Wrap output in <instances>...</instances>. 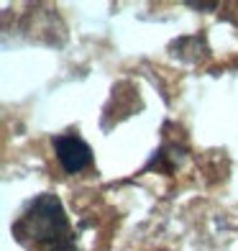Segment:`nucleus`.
<instances>
[{
	"mask_svg": "<svg viewBox=\"0 0 238 251\" xmlns=\"http://www.w3.org/2000/svg\"><path fill=\"white\" fill-rule=\"evenodd\" d=\"M54 151H56V159L59 164L64 167L67 175H77L82 172L85 167L93 164V149L79 139V136H56L54 139Z\"/></svg>",
	"mask_w": 238,
	"mask_h": 251,
	"instance_id": "nucleus-2",
	"label": "nucleus"
},
{
	"mask_svg": "<svg viewBox=\"0 0 238 251\" xmlns=\"http://www.w3.org/2000/svg\"><path fill=\"white\" fill-rule=\"evenodd\" d=\"M16 241L26 251H77L74 233L56 195L44 192L13 223Z\"/></svg>",
	"mask_w": 238,
	"mask_h": 251,
	"instance_id": "nucleus-1",
	"label": "nucleus"
},
{
	"mask_svg": "<svg viewBox=\"0 0 238 251\" xmlns=\"http://www.w3.org/2000/svg\"><path fill=\"white\" fill-rule=\"evenodd\" d=\"M187 5H192V8H218V3H197V0H190Z\"/></svg>",
	"mask_w": 238,
	"mask_h": 251,
	"instance_id": "nucleus-3",
	"label": "nucleus"
}]
</instances>
